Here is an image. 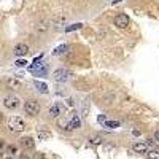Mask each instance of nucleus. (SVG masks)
<instances>
[{"mask_svg":"<svg viewBox=\"0 0 159 159\" xmlns=\"http://www.w3.org/2000/svg\"><path fill=\"white\" fill-rule=\"evenodd\" d=\"M64 113H65V107H64V104H61V102H56L54 105L50 107V115L53 118H59Z\"/></svg>","mask_w":159,"mask_h":159,"instance_id":"obj_6","label":"nucleus"},{"mask_svg":"<svg viewBox=\"0 0 159 159\" xmlns=\"http://www.w3.org/2000/svg\"><path fill=\"white\" fill-rule=\"evenodd\" d=\"M146 157H148V159H159V153L148 151V153H146Z\"/></svg>","mask_w":159,"mask_h":159,"instance_id":"obj_18","label":"nucleus"},{"mask_svg":"<svg viewBox=\"0 0 159 159\" xmlns=\"http://www.w3.org/2000/svg\"><path fill=\"white\" fill-rule=\"evenodd\" d=\"M30 70L37 75V77H45V75L48 73V67H46V64H42L38 58L34 61V65L30 67Z\"/></svg>","mask_w":159,"mask_h":159,"instance_id":"obj_4","label":"nucleus"},{"mask_svg":"<svg viewBox=\"0 0 159 159\" xmlns=\"http://www.w3.org/2000/svg\"><path fill=\"white\" fill-rule=\"evenodd\" d=\"M154 138H156V140H157V142H159V129H157V130H156V132H154Z\"/></svg>","mask_w":159,"mask_h":159,"instance_id":"obj_24","label":"nucleus"},{"mask_svg":"<svg viewBox=\"0 0 159 159\" xmlns=\"http://www.w3.org/2000/svg\"><path fill=\"white\" fill-rule=\"evenodd\" d=\"M67 51H69V45H61V46H58V48L53 51V54L54 56H61V54L67 53Z\"/></svg>","mask_w":159,"mask_h":159,"instance_id":"obj_14","label":"nucleus"},{"mask_svg":"<svg viewBox=\"0 0 159 159\" xmlns=\"http://www.w3.org/2000/svg\"><path fill=\"white\" fill-rule=\"evenodd\" d=\"M132 148H134V151H137V153H148V143H134L132 145Z\"/></svg>","mask_w":159,"mask_h":159,"instance_id":"obj_12","label":"nucleus"},{"mask_svg":"<svg viewBox=\"0 0 159 159\" xmlns=\"http://www.w3.org/2000/svg\"><path fill=\"white\" fill-rule=\"evenodd\" d=\"M81 26H83V24H72V26H69L65 30H67V32H72V30H75V29H80Z\"/></svg>","mask_w":159,"mask_h":159,"instance_id":"obj_19","label":"nucleus"},{"mask_svg":"<svg viewBox=\"0 0 159 159\" xmlns=\"http://www.w3.org/2000/svg\"><path fill=\"white\" fill-rule=\"evenodd\" d=\"M105 126H107V127H118L119 123H118V121H107Z\"/></svg>","mask_w":159,"mask_h":159,"instance_id":"obj_20","label":"nucleus"},{"mask_svg":"<svg viewBox=\"0 0 159 159\" xmlns=\"http://www.w3.org/2000/svg\"><path fill=\"white\" fill-rule=\"evenodd\" d=\"M97 121H99V123H107V115H100L97 118Z\"/></svg>","mask_w":159,"mask_h":159,"instance_id":"obj_22","label":"nucleus"},{"mask_svg":"<svg viewBox=\"0 0 159 159\" xmlns=\"http://www.w3.org/2000/svg\"><path fill=\"white\" fill-rule=\"evenodd\" d=\"M24 110H26V113L27 115H30V116H35V115H38L40 113V104L37 100H27L26 104H24Z\"/></svg>","mask_w":159,"mask_h":159,"instance_id":"obj_3","label":"nucleus"},{"mask_svg":"<svg viewBox=\"0 0 159 159\" xmlns=\"http://www.w3.org/2000/svg\"><path fill=\"white\" fill-rule=\"evenodd\" d=\"M6 86L10 88V89H19L22 86V83L19 80H16V78H6Z\"/></svg>","mask_w":159,"mask_h":159,"instance_id":"obj_11","label":"nucleus"},{"mask_svg":"<svg viewBox=\"0 0 159 159\" xmlns=\"http://www.w3.org/2000/svg\"><path fill=\"white\" fill-rule=\"evenodd\" d=\"M53 80L54 81H58V83H64V81H67L70 77H72V72L67 70V69H58V70H54L53 72Z\"/></svg>","mask_w":159,"mask_h":159,"instance_id":"obj_2","label":"nucleus"},{"mask_svg":"<svg viewBox=\"0 0 159 159\" xmlns=\"http://www.w3.org/2000/svg\"><path fill=\"white\" fill-rule=\"evenodd\" d=\"M3 105L10 110H16L19 107V97L18 96H13V94H6L3 97Z\"/></svg>","mask_w":159,"mask_h":159,"instance_id":"obj_5","label":"nucleus"},{"mask_svg":"<svg viewBox=\"0 0 159 159\" xmlns=\"http://www.w3.org/2000/svg\"><path fill=\"white\" fill-rule=\"evenodd\" d=\"M26 64H27V61L19 59V61H16V67H26Z\"/></svg>","mask_w":159,"mask_h":159,"instance_id":"obj_21","label":"nucleus"},{"mask_svg":"<svg viewBox=\"0 0 159 159\" xmlns=\"http://www.w3.org/2000/svg\"><path fill=\"white\" fill-rule=\"evenodd\" d=\"M8 127H10L11 132L19 134V132H22V130H24L26 124H24V121H22L19 116H11L10 121H8Z\"/></svg>","mask_w":159,"mask_h":159,"instance_id":"obj_1","label":"nucleus"},{"mask_svg":"<svg viewBox=\"0 0 159 159\" xmlns=\"http://www.w3.org/2000/svg\"><path fill=\"white\" fill-rule=\"evenodd\" d=\"M80 126H81V119L78 118V115H73L69 119V123L65 124V129H67V130H73V129H78Z\"/></svg>","mask_w":159,"mask_h":159,"instance_id":"obj_8","label":"nucleus"},{"mask_svg":"<svg viewBox=\"0 0 159 159\" xmlns=\"http://www.w3.org/2000/svg\"><path fill=\"white\" fill-rule=\"evenodd\" d=\"M34 159H46V157H45L43 153H35V154H34Z\"/></svg>","mask_w":159,"mask_h":159,"instance_id":"obj_23","label":"nucleus"},{"mask_svg":"<svg viewBox=\"0 0 159 159\" xmlns=\"http://www.w3.org/2000/svg\"><path fill=\"white\" fill-rule=\"evenodd\" d=\"M14 56H18V58H21V56H26L27 53H29V46H27L26 43H18L14 46V50H13Z\"/></svg>","mask_w":159,"mask_h":159,"instance_id":"obj_9","label":"nucleus"},{"mask_svg":"<svg viewBox=\"0 0 159 159\" xmlns=\"http://www.w3.org/2000/svg\"><path fill=\"white\" fill-rule=\"evenodd\" d=\"M89 142H91L92 145H100V143H102V138H100L99 135H96V137H91Z\"/></svg>","mask_w":159,"mask_h":159,"instance_id":"obj_17","label":"nucleus"},{"mask_svg":"<svg viewBox=\"0 0 159 159\" xmlns=\"http://www.w3.org/2000/svg\"><path fill=\"white\" fill-rule=\"evenodd\" d=\"M19 143H21V146H22L24 149H32V148H35V140H34L32 137H22Z\"/></svg>","mask_w":159,"mask_h":159,"instance_id":"obj_10","label":"nucleus"},{"mask_svg":"<svg viewBox=\"0 0 159 159\" xmlns=\"http://www.w3.org/2000/svg\"><path fill=\"white\" fill-rule=\"evenodd\" d=\"M34 85H35V88H37V89H38V91L42 92V94H46V92H48V85H46V83L35 80V81H34Z\"/></svg>","mask_w":159,"mask_h":159,"instance_id":"obj_13","label":"nucleus"},{"mask_svg":"<svg viewBox=\"0 0 159 159\" xmlns=\"http://www.w3.org/2000/svg\"><path fill=\"white\" fill-rule=\"evenodd\" d=\"M115 26L119 27V29H124V27L129 26V16L127 14H118L115 18Z\"/></svg>","mask_w":159,"mask_h":159,"instance_id":"obj_7","label":"nucleus"},{"mask_svg":"<svg viewBox=\"0 0 159 159\" xmlns=\"http://www.w3.org/2000/svg\"><path fill=\"white\" fill-rule=\"evenodd\" d=\"M6 159H11V157H6Z\"/></svg>","mask_w":159,"mask_h":159,"instance_id":"obj_25","label":"nucleus"},{"mask_svg":"<svg viewBox=\"0 0 159 159\" xmlns=\"http://www.w3.org/2000/svg\"><path fill=\"white\" fill-rule=\"evenodd\" d=\"M38 140H48L51 138V132H48V130H38Z\"/></svg>","mask_w":159,"mask_h":159,"instance_id":"obj_15","label":"nucleus"},{"mask_svg":"<svg viewBox=\"0 0 159 159\" xmlns=\"http://www.w3.org/2000/svg\"><path fill=\"white\" fill-rule=\"evenodd\" d=\"M5 151H6L8 154H16V153H18V148H16L14 145H8V146L5 148Z\"/></svg>","mask_w":159,"mask_h":159,"instance_id":"obj_16","label":"nucleus"}]
</instances>
